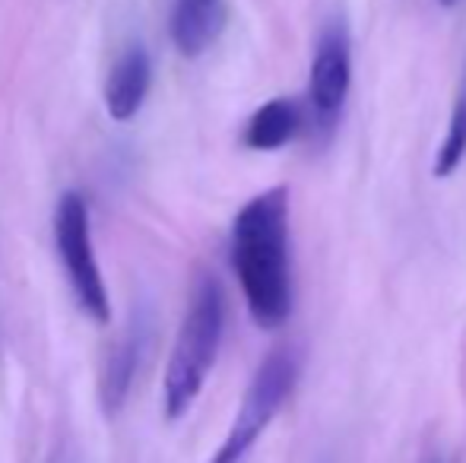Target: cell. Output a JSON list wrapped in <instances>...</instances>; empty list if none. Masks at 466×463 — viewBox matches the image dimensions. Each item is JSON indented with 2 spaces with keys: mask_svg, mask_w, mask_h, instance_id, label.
Returning <instances> with one entry per match:
<instances>
[{
  "mask_svg": "<svg viewBox=\"0 0 466 463\" xmlns=\"http://www.w3.org/2000/svg\"><path fill=\"white\" fill-rule=\"evenodd\" d=\"M232 267L254 324L277 330L292 315L289 187L251 197L232 223Z\"/></svg>",
  "mask_w": 466,
  "mask_h": 463,
  "instance_id": "6da1fadb",
  "label": "cell"
},
{
  "mask_svg": "<svg viewBox=\"0 0 466 463\" xmlns=\"http://www.w3.org/2000/svg\"><path fill=\"white\" fill-rule=\"evenodd\" d=\"M222 330H226V296L219 279L213 273H203L190 292L185 321L162 377V413L168 422L181 419L200 397L219 356Z\"/></svg>",
  "mask_w": 466,
  "mask_h": 463,
  "instance_id": "7a4b0ae2",
  "label": "cell"
},
{
  "mask_svg": "<svg viewBox=\"0 0 466 463\" xmlns=\"http://www.w3.org/2000/svg\"><path fill=\"white\" fill-rule=\"evenodd\" d=\"M295 381H299V352H295V347L273 349L260 362V368L254 371L251 384H248L245 397H241L238 413H235L232 428H228V435L222 438L219 451L213 454L209 463H245L251 458L260 435L270 428L282 403L289 400Z\"/></svg>",
  "mask_w": 466,
  "mask_h": 463,
  "instance_id": "3957f363",
  "label": "cell"
},
{
  "mask_svg": "<svg viewBox=\"0 0 466 463\" xmlns=\"http://www.w3.org/2000/svg\"><path fill=\"white\" fill-rule=\"evenodd\" d=\"M55 241L57 254H61L64 273L74 289L80 308L86 311L89 321L108 324L111 321V302L108 289H105L102 270L96 264L93 238H89V206L83 194L70 191L57 200L55 210Z\"/></svg>",
  "mask_w": 466,
  "mask_h": 463,
  "instance_id": "277c9868",
  "label": "cell"
},
{
  "mask_svg": "<svg viewBox=\"0 0 466 463\" xmlns=\"http://www.w3.org/2000/svg\"><path fill=\"white\" fill-rule=\"evenodd\" d=\"M352 86V35L343 13L330 16L324 23L314 45L311 61V83H308V117L311 124L324 130H333V124L343 115V106L350 99Z\"/></svg>",
  "mask_w": 466,
  "mask_h": 463,
  "instance_id": "5b68a950",
  "label": "cell"
},
{
  "mask_svg": "<svg viewBox=\"0 0 466 463\" xmlns=\"http://www.w3.org/2000/svg\"><path fill=\"white\" fill-rule=\"evenodd\" d=\"M228 23L226 0H175L168 16V35L181 57H200L219 42Z\"/></svg>",
  "mask_w": 466,
  "mask_h": 463,
  "instance_id": "8992f818",
  "label": "cell"
},
{
  "mask_svg": "<svg viewBox=\"0 0 466 463\" xmlns=\"http://www.w3.org/2000/svg\"><path fill=\"white\" fill-rule=\"evenodd\" d=\"M149 83H153V61L140 45H134L117 57L105 80V108L111 121L124 124L140 112L149 96Z\"/></svg>",
  "mask_w": 466,
  "mask_h": 463,
  "instance_id": "52a82bcc",
  "label": "cell"
},
{
  "mask_svg": "<svg viewBox=\"0 0 466 463\" xmlns=\"http://www.w3.org/2000/svg\"><path fill=\"white\" fill-rule=\"evenodd\" d=\"M308 127V108L295 99H270L248 117L241 130V143L258 153H273V149L292 143L301 130Z\"/></svg>",
  "mask_w": 466,
  "mask_h": 463,
  "instance_id": "ba28073f",
  "label": "cell"
},
{
  "mask_svg": "<svg viewBox=\"0 0 466 463\" xmlns=\"http://www.w3.org/2000/svg\"><path fill=\"white\" fill-rule=\"evenodd\" d=\"M143 352V330L140 324H130V330L108 349L102 365V381H98V397H102L105 416H117L127 403L130 384H134L137 365Z\"/></svg>",
  "mask_w": 466,
  "mask_h": 463,
  "instance_id": "9c48e42d",
  "label": "cell"
},
{
  "mask_svg": "<svg viewBox=\"0 0 466 463\" xmlns=\"http://www.w3.org/2000/svg\"><path fill=\"white\" fill-rule=\"evenodd\" d=\"M466 159V70L461 89H457L454 108H451V121H448V134H444L441 146L435 156V178H451Z\"/></svg>",
  "mask_w": 466,
  "mask_h": 463,
  "instance_id": "30bf717a",
  "label": "cell"
},
{
  "mask_svg": "<svg viewBox=\"0 0 466 463\" xmlns=\"http://www.w3.org/2000/svg\"><path fill=\"white\" fill-rule=\"evenodd\" d=\"M422 463H444L441 458H438V454H429V458H425Z\"/></svg>",
  "mask_w": 466,
  "mask_h": 463,
  "instance_id": "8fae6325",
  "label": "cell"
},
{
  "mask_svg": "<svg viewBox=\"0 0 466 463\" xmlns=\"http://www.w3.org/2000/svg\"><path fill=\"white\" fill-rule=\"evenodd\" d=\"M441 6H457V4H463V0H438Z\"/></svg>",
  "mask_w": 466,
  "mask_h": 463,
  "instance_id": "7c38bea8",
  "label": "cell"
}]
</instances>
